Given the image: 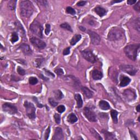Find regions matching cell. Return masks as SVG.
<instances>
[{"instance_id":"1","label":"cell","mask_w":140,"mask_h":140,"mask_svg":"<svg viewBox=\"0 0 140 140\" xmlns=\"http://www.w3.org/2000/svg\"><path fill=\"white\" fill-rule=\"evenodd\" d=\"M20 9L22 16L30 18L34 12V6L31 1H22L20 2Z\"/></svg>"},{"instance_id":"2","label":"cell","mask_w":140,"mask_h":140,"mask_svg":"<svg viewBox=\"0 0 140 140\" xmlns=\"http://www.w3.org/2000/svg\"><path fill=\"white\" fill-rule=\"evenodd\" d=\"M125 37V32L122 28L119 27L113 28L110 30L107 36L108 40L116 41L123 39Z\"/></svg>"},{"instance_id":"3","label":"cell","mask_w":140,"mask_h":140,"mask_svg":"<svg viewBox=\"0 0 140 140\" xmlns=\"http://www.w3.org/2000/svg\"><path fill=\"white\" fill-rule=\"evenodd\" d=\"M140 48V44H130L124 48V52L129 59L135 61L136 60L137 52Z\"/></svg>"},{"instance_id":"4","label":"cell","mask_w":140,"mask_h":140,"mask_svg":"<svg viewBox=\"0 0 140 140\" xmlns=\"http://www.w3.org/2000/svg\"><path fill=\"white\" fill-rule=\"evenodd\" d=\"M30 30L34 35L39 37V38H43V28L38 21L35 20L30 26Z\"/></svg>"},{"instance_id":"5","label":"cell","mask_w":140,"mask_h":140,"mask_svg":"<svg viewBox=\"0 0 140 140\" xmlns=\"http://www.w3.org/2000/svg\"><path fill=\"white\" fill-rule=\"evenodd\" d=\"M26 108V114L30 119H34L36 118V108L32 103L26 101L24 102Z\"/></svg>"},{"instance_id":"6","label":"cell","mask_w":140,"mask_h":140,"mask_svg":"<svg viewBox=\"0 0 140 140\" xmlns=\"http://www.w3.org/2000/svg\"><path fill=\"white\" fill-rule=\"evenodd\" d=\"M81 54L84 59H85L89 62L94 64L96 61V57L95 55L92 53V52L90 50L87 49L84 50L83 51H81Z\"/></svg>"},{"instance_id":"7","label":"cell","mask_w":140,"mask_h":140,"mask_svg":"<svg viewBox=\"0 0 140 140\" xmlns=\"http://www.w3.org/2000/svg\"><path fill=\"white\" fill-rule=\"evenodd\" d=\"M83 113L87 119L91 122H95L97 121V117L95 113L89 107H85L84 108Z\"/></svg>"},{"instance_id":"8","label":"cell","mask_w":140,"mask_h":140,"mask_svg":"<svg viewBox=\"0 0 140 140\" xmlns=\"http://www.w3.org/2000/svg\"><path fill=\"white\" fill-rule=\"evenodd\" d=\"M2 109L3 111L8 113L10 114H14L18 113L17 107L10 103H4L2 105Z\"/></svg>"},{"instance_id":"9","label":"cell","mask_w":140,"mask_h":140,"mask_svg":"<svg viewBox=\"0 0 140 140\" xmlns=\"http://www.w3.org/2000/svg\"><path fill=\"white\" fill-rule=\"evenodd\" d=\"M120 68L123 72L130 76H134L137 72V70L133 65H122L120 66Z\"/></svg>"},{"instance_id":"10","label":"cell","mask_w":140,"mask_h":140,"mask_svg":"<svg viewBox=\"0 0 140 140\" xmlns=\"http://www.w3.org/2000/svg\"><path fill=\"white\" fill-rule=\"evenodd\" d=\"M123 96L128 101L131 102L136 99V94L134 90L131 89H126L123 92Z\"/></svg>"},{"instance_id":"11","label":"cell","mask_w":140,"mask_h":140,"mask_svg":"<svg viewBox=\"0 0 140 140\" xmlns=\"http://www.w3.org/2000/svg\"><path fill=\"white\" fill-rule=\"evenodd\" d=\"M30 42L33 46L36 47L38 49H42L46 47V44L44 41H42L41 39H39L38 38L35 37H32V38H31Z\"/></svg>"},{"instance_id":"12","label":"cell","mask_w":140,"mask_h":140,"mask_svg":"<svg viewBox=\"0 0 140 140\" xmlns=\"http://www.w3.org/2000/svg\"><path fill=\"white\" fill-rule=\"evenodd\" d=\"M88 33L89 35L90 38L91 44L93 45L99 44L100 41H101V38L98 34L91 30H88Z\"/></svg>"},{"instance_id":"13","label":"cell","mask_w":140,"mask_h":140,"mask_svg":"<svg viewBox=\"0 0 140 140\" xmlns=\"http://www.w3.org/2000/svg\"><path fill=\"white\" fill-rule=\"evenodd\" d=\"M53 140H64V134L61 128L57 127L55 130V133L53 137H52Z\"/></svg>"},{"instance_id":"14","label":"cell","mask_w":140,"mask_h":140,"mask_svg":"<svg viewBox=\"0 0 140 140\" xmlns=\"http://www.w3.org/2000/svg\"><path fill=\"white\" fill-rule=\"evenodd\" d=\"M19 48L22 50L24 54L26 55H30L32 54V50L30 46L26 43H23L20 46Z\"/></svg>"},{"instance_id":"15","label":"cell","mask_w":140,"mask_h":140,"mask_svg":"<svg viewBox=\"0 0 140 140\" xmlns=\"http://www.w3.org/2000/svg\"><path fill=\"white\" fill-rule=\"evenodd\" d=\"M94 11L95 12V13H96V14L97 15H99L100 17H104V15L106 14V13L107 12V10L106 9L100 6H97L95 8Z\"/></svg>"},{"instance_id":"16","label":"cell","mask_w":140,"mask_h":140,"mask_svg":"<svg viewBox=\"0 0 140 140\" xmlns=\"http://www.w3.org/2000/svg\"><path fill=\"white\" fill-rule=\"evenodd\" d=\"M120 79V86L121 87L127 86L131 82L130 79L128 77L126 76H121Z\"/></svg>"},{"instance_id":"17","label":"cell","mask_w":140,"mask_h":140,"mask_svg":"<svg viewBox=\"0 0 140 140\" xmlns=\"http://www.w3.org/2000/svg\"><path fill=\"white\" fill-rule=\"evenodd\" d=\"M103 75L101 72L97 70H94L92 71V77L94 80H100L102 78Z\"/></svg>"},{"instance_id":"18","label":"cell","mask_w":140,"mask_h":140,"mask_svg":"<svg viewBox=\"0 0 140 140\" xmlns=\"http://www.w3.org/2000/svg\"><path fill=\"white\" fill-rule=\"evenodd\" d=\"M102 134L104 135L106 140H115V137L114 134L112 133H110L108 131L103 129L101 131Z\"/></svg>"},{"instance_id":"19","label":"cell","mask_w":140,"mask_h":140,"mask_svg":"<svg viewBox=\"0 0 140 140\" xmlns=\"http://www.w3.org/2000/svg\"><path fill=\"white\" fill-rule=\"evenodd\" d=\"M82 90L83 93L88 99H90L92 97V96H93L92 92L89 89L86 88V87H82Z\"/></svg>"},{"instance_id":"20","label":"cell","mask_w":140,"mask_h":140,"mask_svg":"<svg viewBox=\"0 0 140 140\" xmlns=\"http://www.w3.org/2000/svg\"><path fill=\"white\" fill-rule=\"evenodd\" d=\"M99 107L102 110H108L110 108V104L104 100H101L99 102Z\"/></svg>"},{"instance_id":"21","label":"cell","mask_w":140,"mask_h":140,"mask_svg":"<svg viewBox=\"0 0 140 140\" xmlns=\"http://www.w3.org/2000/svg\"><path fill=\"white\" fill-rule=\"evenodd\" d=\"M81 38H82V36L81 35H79V34H76V35H75L73 37L72 39H71V41H70V43L71 45H72V46H75V45L78 42H79L81 40Z\"/></svg>"},{"instance_id":"22","label":"cell","mask_w":140,"mask_h":140,"mask_svg":"<svg viewBox=\"0 0 140 140\" xmlns=\"http://www.w3.org/2000/svg\"><path fill=\"white\" fill-rule=\"evenodd\" d=\"M75 98L77 101V107L78 108H81L83 106V100L82 99L81 95L79 94H77L75 95Z\"/></svg>"},{"instance_id":"23","label":"cell","mask_w":140,"mask_h":140,"mask_svg":"<svg viewBox=\"0 0 140 140\" xmlns=\"http://www.w3.org/2000/svg\"><path fill=\"white\" fill-rule=\"evenodd\" d=\"M77 120H78V118L74 113H71L70 114L68 115L67 117V121L68 123H70L71 124H73L76 123Z\"/></svg>"},{"instance_id":"24","label":"cell","mask_w":140,"mask_h":140,"mask_svg":"<svg viewBox=\"0 0 140 140\" xmlns=\"http://www.w3.org/2000/svg\"><path fill=\"white\" fill-rule=\"evenodd\" d=\"M44 61V59L43 58H38V59H36L33 62V64L34 66L36 67H40L41 65Z\"/></svg>"},{"instance_id":"25","label":"cell","mask_w":140,"mask_h":140,"mask_svg":"<svg viewBox=\"0 0 140 140\" xmlns=\"http://www.w3.org/2000/svg\"><path fill=\"white\" fill-rule=\"evenodd\" d=\"M118 112L115 110H112L111 111V117L112 118V120L113 123L114 124H117L118 123Z\"/></svg>"},{"instance_id":"26","label":"cell","mask_w":140,"mask_h":140,"mask_svg":"<svg viewBox=\"0 0 140 140\" xmlns=\"http://www.w3.org/2000/svg\"><path fill=\"white\" fill-rule=\"evenodd\" d=\"M54 94L55 99L57 100H61L64 97V95H63L62 92L60 90H57L55 91L54 92Z\"/></svg>"},{"instance_id":"27","label":"cell","mask_w":140,"mask_h":140,"mask_svg":"<svg viewBox=\"0 0 140 140\" xmlns=\"http://www.w3.org/2000/svg\"><path fill=\"white\" fill-rule=\"evenodd\" d=\"M16 3L17 1H13V0L10 1L8 3V7L9 8L10 10H14L15 9V7H16Z\"/></svg>"},{"instance_id":"28","label":"cell","mask_w":140,"mask_h":140,"mask_svg":"<svg viewBox=\"0 0 140 140\" xmlns=\"http://www.w3.org/2000/svg\"><path fill=\"white\" fill-rule=\"evenodd\" d=\"M18 39H19V37H18V33L15 32H13L12 34L11 38H10V41H11L12 43H15V42H16L18 41Z\"/></svg>"},{"instance_id":"29","label":"cell","mask_w":140,"mask_h":140,"mask_svg":"<svg viewBox=\"0 0 140 140\" xmlns=\"http://www.w3.org/2000/svg\"><path fill=\"white\" fill-rule=\"evenodd\" d=\"M90 133L92 134V135L97 140H102V137L100 136V135L97 133V132L94 130V129H90Z\"/></svg>"},{"instance_id":"30","label":"cell","mask_w":140,"mask_h":140,"mask_svg":"<svg viewBox=\"0 0 140 140\" xmlns=\"http://www.w3.org/2000/svg\"><path fill=\"white\" fill-rule=\"evenodd\" d=\"M133 25H134V27L137 30V31L140 32V18H137L136 19H135L134 20V22L133 23Z\"/></svg>"},{"instance_id":"31","label":"cell","mask_w":140,"mask_h":140,"mask_svg":"<svg viewBox=\"0 0 140 140\" xmlns=\"http://www.w3.org/2000/svg\"><path fill=\"white\" fill-rule=\"evenodd\" d=\"M60 27L61 28L66 29V30H67L68 31H71V32H72V31H73L72 28H71V26L67 23L62 24L61 25H60Z\"/></svg>"},{"instance_id":"32","label":"cell","mask_w":140,"mask_h":140,"mask_svg":"<svg viewBox=\"0 0 140 140\" xmlns=\"http://www.w3.org/2000/svg\"><path fill=\"white\" fill-rule=\"evenodd\" d=\"M38 83V80L36 77H31L29 79V83L31 85H35Z\"/></svg>"},{"instance_id":"33","label":"cell","mask_w":140,"mask_h":140,"mask_svg":"<svg viewBox=\"0 0 140 140\" xmlns=\"http://www.w3.org/2000/svg\"><path fill=\"white\" fill-rule=\"evenodd\" d=\"M66 12L68 14H72V15H75L76 14V11L73 8L71 7H67L66 9Z\"/></svg>"},{"instance_id":"34","label":"cell","mask_w":140,"mask_h":140,"mask_svg":"<svg viewBox=\"0 0 140 140\" xmlns=\"http://www.w3.org/2000/svg\"><path fill=\"white\" fill-rule=\"evenodd\" d=\"M54 118L55 122L56 124H59L61 121V117L59 114H57V113H55L54 115Z\"/></svg>"},{"instance_id":"35","label":"cell","mask_w":140,"mask_h":140,"mask_svg":"<svg viewBox=\"0 0 140 140\" xmlns=\"http://www.w3.org/2000/svg\"><path fill=\"white\" fill-rule=\"evenodd\" d=\"M66 110V108L64 105H60L57 107V111L60 113H62L64 112Z\"/></svg>"},{"instance_id":"36","label":"cell","mask_w":140,"mask_h":140,"mask_svg":"<svg viewBox=\"0 0 140 140\" xmlns=\"http://www.w3.org/2000/svg\"><path fill=\"white\" fill-rule=\"evenodd\" d=\"M17 72L21 76H24L25 75V70H24L23 68H22V67H20V66L18 67V68H17Z\"/></svg>"},{"instance_id":"37","label":"cell","mask_w":140,"mask_h":140,"mask_svg":"<svg viewBox=\"0 0 140 140\" xmlns=\"http://www.w3.org/2000/svg\"><path fill=\"white\" fill-rule=\"evenodd\" d=\"M55 72L56 73L58 76H61L62 75H64V73L63 70L60 68H56V69H55Z\"/></svg>"},{"instance_id":"38","label":"cell","mask_w":140,"mask_h":140,"mask_svg":"<svg viewBox=\"0 0 140 140\" xmlns=\"http://www.w3.org/2000/svg\"><path fill=\"white\" fill-rule=\"evenodd\" d=\"M49 104H51V105L53 107H56V106L58 104V103L57 102H56L55 101H54V100L52 99V98H50L49 99Z\"/></svg>"},{"instance_id":"39","label":"cell","mask_w":140,"mask_h":140,"mask_svg":"<svg viewBox=\"0 0 140 140\" xmlns=\"http://www.w3.org/2000/svg\"><path fill=\"white\" fill-rule=\"evenodd\" d=\"M50 31H51V25L48 24H47L46 25V30H45V33H46V35H48L50 33Z\"/></svg>"},{"instance_id":"40","label":"cell","mask_w":140,"mask_h":140,"mask_svg":"<svg viewBox=\"0 0 140 140\" xmlns=\"http://www.w3.org/2000/svg\"><path fill=\"white\" fill-rule=\"evenodd\" d=\"M50 132H51V128L49 126L48 129H47V130L46 131V133H45V136H44V139L45 140H48V137L49 136Z\"/></svg>"},{"instance_id":"41","label":"cell","mask_w":140,"mask_h":140,"mask_svg":"<svg viewBox=\"0 0 140 140\" xmlns=\"http://www.w3.org/2000/svg\"><path fill=\"white\" fill-rule=\"evenodd\" d=\"M134 8L137 12H140V1H139L135 5Z\"/></svg>"},{"instance_id":"42","label":"cell","mask_w":140,"mask_h":140,"mask_svg":"<svg viewBox=\"0 0 140 140\" xmlns=\"http://www.w3.org/2000/svg\"><path fill=\"white\" fill-rule=\"evenodd\" d=\"M70 53V47H67V48H66L63 51V55H67Z\"/></svg>"},{"instance_id":"43","label":"cell","mask_w":140,"mask_h":140,"mask_svg":"<svg viewBox=\"0 0 140 140\" xmlns=\"http://www.w3.org/2000/svg\"><path fill=\"white\" fill-rule=\"evenodd\" d=\"M87 3V1H81L80 2H78L77 3V5L78 6H85L86 4V3Z\"/></svg>"},{"instance_id":"44","label":"cell","mask_w":140,"mask_h":140,"mask_svg":"<svg viewBox=\"0 0 140 140\" xmlns=\"http://www.w3.org/2000/svg\"><path fill=\"white\" fill-rule=\"evenodd\" d=\"M37 3H39V4H41L42 5H43V6H46V5L48 4V2L46 1H36Z\"/></svg>"},{"instance_id":"45","label":"cell","mask_w":140,"mask_h":140,"mask_svg":"<svg viewBox=\"0 0 140 140\" xmlns=\"http://www.w3.org/2000/svg\"><path fill=\"white\" fill-rule=\"evenodd\" d=\"M130 135H131V138L132 139H135V140H137V139H138L137 138L136 134H135V133H134L133 131L130 130Z\"/></svg>"},{"instance_id":"46","label":"cell","mask_w":140,"mask_h":140,"mask_svg":"<svg viewBox=\"0 0 140 140\" xmlns=\"http://www.w3.org/2000/svg\"><path fill=\"white\" fill-rule=\"evenodd\" d=\"M44 70H45V72H46V73L47 74H48L49 75H50L51 76H52V77H53V78H54L55 77V76L54 75V74L53 73H52L51 72H50L49 71H48V70H46V69H44Z\"/></svg>"},{"instance_id":"47","label":"cell","mask_w":140,"mask_h":140,"mask_svg":"<svg viewBox=\"0 0 140 140\" xmlns=\"http://www.w3.org/2000/svg\"><path fill=\"white\" fill-rule=\"evenodd\" d=\"M136 2V1H135V0H129V1H127V3L128 4L131 5V4H135Z\"/></svg>"},{"instance_id":"48","label":"cell","mask_w":140,"mask_h":140,"mask_svg":"<svg viewBox=\"0 0 140 140\" xmlns=\"http://www.w3.org/2000/svg\"><path fill=\"white\" fill-rule=\"evenodd\" d=\"M40 77H41V78H42V80H44V81H48V78H46V77H45L43 76L42 75H40Z\"/></svg>"},{"instance_id":"49","label":"cell","mask_w":140,"mask_h":140,"mask_svg":"<svg viewBox=\"0 0 140 140\" xmlns=\"http://www.w3.org/2000/svg\"><path fill=\"white\" fill-rule=\"evenodd\" d=\"M79 28H80V30L82 31H85L86 30V28L84 27H83V26H80Z\"/></svg>"},{"instance_id":"50","label":"cell","mask_w":140,"mask_h":140,"mask_svg":"<svg viewBox=\"0 0 140 140\" xmlns=\"http://www.w3.org/2000/svg\"><path fill=\"white\" fill-rule=\"evenodd\" d=\"M122 2V1H112L111 2V4L115 3H119V2Z\"/></svg>"},{"instance_id":"51","label":"cell","mask_w":140,"mask_h":140,"mask_svg":"<svg viewBox=\"0 0 140 140\" xmlns=\"http://www.w3.org/2000/svg\"><path fill=\"white\" fill-rule=\"evenodd\" d=\"M136 110H137V112H140V105H137V106L136 107Z\"/></svg>"}]
</instances>
